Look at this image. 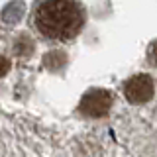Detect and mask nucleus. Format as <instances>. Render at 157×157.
<instances>
[{
  "label": "nucleus",
  "instance_id": "f257e3e1",
  "mask_svg": "<svg viewBox=\"0 0 157 157\" xmlns=\"http://www.w3.org/2000/svg\"><path fill=\"white\" fill-rule=\"evenodd\" d=\"M36 26L45 37L71 39L82 26V14L71 0H47L36 12Z\"/></svg>",
  "mask_w": 157,
  "mask_h": 157
},
{
  "label": "nucleus",
  "instance_id": "f03ea898",
  "mask_svg": "<svg viewBox=\"0 0 157 157\" xmlns=\"http://www.w3.org/2000/svg\"><path fill=\"white\" fill-rule=\"evenodd\" d=\"M110 106H112V96H110V92L96 88V90H90V92H86V94L82 96L81 106H78V108H81V112H82L85 116L100 118V116L108 114Z\"/></svg>",
  "mask_w": 157,
  "mask_h": 157
},
{
  "label": "nucleus",
  "instance_id": "7ed1b4c3",
  "mask_svg": "<svg viewBox=\"0 0 157 157\" xmlns=\"http://www.w3.org/2000/svg\"><path fill=\"white\" fill-rule=\"evenodd\" d=\"M124 94L132 104H144L153 96V81L147 75H136L124 85Z\"/></svg>",
  "mask_w": 157,
  "mask_h": 157
},
{
  "label": "nucleus",
  "instance_id": "20e7f679",
  "mask_svg": "<svg viewBox=\"0 0 157 157\" xmlns=\"http://www.w3.org/2000/svg\"><path fill=\"white\" fill-rule=\"evenodd\" d=\"M32 41H29L28 37H22V39H18V45H16V53H20L22 57H26L32 53Z\"/></svg>",
  "mask_w": 157,
  "mask_h": 157
},
{
  "label": "nucleus",
  "instance_id": "39448f33",
  "mask_svg": "<svg viewBox=\"0 0 157 157\" xmlns=\"http://www.w3.org/2000/svg\"><path fill=\"white\" fill-rule=\"evenodd\" d=\"M8 69H10V61L6 57H2L0 55V77H4L8 73Z\"/></svg>",
  "mask_w": 157,
  "mask_h": 157
},
{
  "label": "nucleus",
  "instance_id": "423d86ee",
  "mask_svg": "<svg viewBox=\"0 0 157 157\" xmlns=\"http://www.w3.org/2000/svg\"><path fill=\"white\" fill-rule=\"evenodd\" d=\"M149 61L153 63V65H157V41H153L151 47H149Z\"/></svg>",
  "mask_w": 157,
  "mask_h": 157
}]
</instances>
